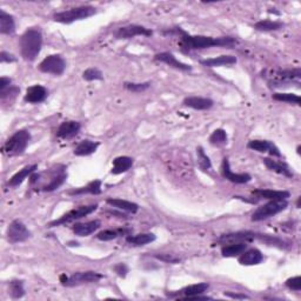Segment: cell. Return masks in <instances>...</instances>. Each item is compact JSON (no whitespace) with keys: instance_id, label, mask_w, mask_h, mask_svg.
<instances>
[{"instance_id":"6da1fadb","label":"cell","mask_w":301,"mask_h":301,"mask_svg":"<svg viewBox=\"0 0 301 301\" xmlns=\"http://www.w3.org/2000/svg\"><path fill=\"white\" fill-rule=\"evenodd\" d=\"M180 33V46L184 52L205 50L210 47H231L236 44V39L233 37H206V36H191L178 28Z\"/></svg>"},{"instance_id":"7a4b0ae2","label":"cell","mask_w":301,"mask_h":301,"mask_svg":"<svg viewBox=\"0 0 301 301\" xmlns=\"http://www.w3.org/2000/svg\"><path fill=\"white\" fill-rule=\"evenodd\" d=\"M43 47V35L39 27H31L20 38V53L26 62H35Z\"/></svg>"},{"instance_id":"3957f363","label":"cell","mask_w":301,"mask_h":301,"mask_svg":"<svg viewBox=\"0 0 301 301\" xmlns=\"http://www.w3.org/2000/svg\"><path fill=\"white\" fill-rule=\"evenodd\" d=\"M31 141V133L26 130L17 131L16 133L7 139V141L3 146V153L7 157L21 156L27 148Z\"/></svg>"},{"instance_id":"277c9868","label":"cell","mask_w":301,"mask_h":301,"mask_svg":"<svg viewBox=\"0 0 301 301\" xmlns=\"http://www.w3.org/2000/svg\"><path fill=\"white\" fill-rule=\"evenodd\" d=\"M97 13V9L93 6H79L74 9H70L62 12L55 13L53 20L60 24H72L74 21L84 20Z\"/></svg>"},{"instance_id":"5b68a950","label":"cell","mask_w":301,"mask_h":301,"mask_svg":"<svg viewBox=\"0 0 301 301\" xmlns=\"http://www.w3.org/2000/svg\"><path fill=\"white\" fill-rule=\"evenodd\" d=\"M287 206L288 202L286 200H269L267 204L259 207V208L252 214L251 220L254 221V223L267 220L269 219V218L279 214L282 210H285L287 208Z\"/></svg>"},{"instance_id":"8992f818","label":"cell","mask_w":301,"mask_h":301,"mask_svg":"<svg viewBox=\"0 0 301 301\" xmlns=\"http://www.w3.org/2000/svg\"><path fill=\"white\" fill-rule=\"evenodd\" d=\"M300 77H301L300 69L274 71V72H272V74H269L268 85L270 87H281V86L291 85L292 82H296V84H299Z\"/></svg>"},{"instance_id":"52a82bcc","label":"cell","mask_w":301,"mask_h":301,"mask_svg":"<svg viewBox=\"0 0 301 301\" xmlns=\"http://www.w3.org/2000/svg\"><path fill=\"white\" fill-rule=\"evenodd\" d=\"M98 208V205H88V206H80L78 208H74L70 212L64 214L63 217H60L58 220L52 221V223L48 224V227H58V226L66 225L70 223H73V221H77L79 219H82V218L89 216V214L93 213L94 210Z\"/></svg>"},{"instance_id":"ba28073f","label":"cell","mask_w":301,"mask_h":301,"mask_svg":"<svg viewBox=\"0 0 301 301\" xmlns=\"http://www.w3.org/2000/svg\"><path fill=\"white\" fill-rule=\"evenodd\" d=\"M103 279V274L93 272V270H86V272H77L71 277L62 276L60 281L66 287H74V286H80L84 284H91Z\"/></svg>"},{"instance_id":"9c48e42d","label":"cell","mask_w":301,"mask_h":301,"mask_svg":"<svg viewBox=\"0 0 301 301\" xmlns=\"http://www.w3.org/2000/svg\"><path fill=\"white\" fill-rule=\"evenodd\" d=\"M66 70V62L60 54H51L39 64V71L43 73L62 75Z\"/></svg>"},{"instance_id":"30bf717a","label":"cell","mask_w":301,"mask_h":301,"mask_svg":"<svg viewBox=\"0 0 301 301\" xmlns=\"http://www.w3.org/2000/svg\"><path fill=\"white\" fill-rule=\"evenodd\" d=\"M32 233L20 220H13L6 231V238L11 244L24 243L31 238Z\"/></svg>"},{"instance_id":"8fae6325","label":"cell","mask_w":301,"mask_h":301,"mask_svg":"<svg viewBox=\"0 0 301 301\" xmlns=\"http://www.w3.org/2000/svg\"><path fill=\"white\" fill-rule=\"evenodd\" d=\"M153 35V32L149 28H146L144 26L140 25H129L124 26V27H119L114 33V37L116 39H131V38L144 36V37H150Z\"/></svg>"},{"instance_id":"7c38bea8","label":"cell","mask_w":301,"mask_h":301,"mask_svg":"<svg viewBox=\"0 0 301 301\" xmlns=\"http://www.w3.org/2000/svg\"><path fill=\"white\" fill-rule=\"evenodd\" d=\"M221 174L224 178L228 182L234 183V184H247L252 180V176L248 173H234L229 166V161L227 158H224L223 164H221Z\"/></svg>"},{"instance_id":"4fadbf2b","label":"cell","mask_w":301,"mask_h":301,"mask_svg":"<svg viewBox=\"0 0 301 301\" xmlns=\"http://www.w3.org/2000/svg\"><path fill=\"white\" fill-rule=\"evenodd\" d=\"M247 147L250 149L257 150L259 153H269L273 157H281L280 149L272 141L268 140H251L247 144Z\"/></svg>"},{"instance_id":"5bb4252c","label":"cell","mask_w":301,"mask_h":301,"mask_svg":"<svg viewBox=\"0 0 301 301\" xmlns=\"http://www.w3.org/2000/svg\"><path fill=\"white\" fill-rule=\"evenodd\" d=\"M80 129L81 125L79 122H74V120L64 122L56 130V137L64 139V140H69V139L74 138L80 132Z\"/></svg>"},{"instance_id":"9a60e30c","label":"cell","mask_w":301,"mask_h":301,"mask_svg":"<svg viewBox=\"0 0 301 301\" xmlns=\"http://www.w3.org/2000/svg\"><path fill=\"white\" fill-rule=\"evenodd\" d=\"M48 96V91L41 85H33L26 89L24 100L29 104H40L45 101Z\"/></svg>"},{"instance_id":"2e32d148","label":"cell","mask_w":301,"mask_h":301,"mask_svg":"<svg viewBox=\"0 0 301 301\" xmlns=\"http://www.w3.org/2000/svg\"><path fill=\"white\" fill-rule=\"evenodd\" d=\"M154 59H156L157 62L166 64V65H168L169 67H173V69L185 71V72H187V71H192V69H193L191 65H187V64L179 62V60L172 53H169V52H161V53H158L154 55Z\"/></svg>"},{"instance_id":"e0dca14e","label":"cell","mask_w":301,"mask_h":301,"mask_svg":"<svg viewBox=\"0 0 301 301\" xmlns=\"http://www.w3.org/2000/svg\"><path fill=\"white\" fill-rule=\"evenodd\" d=\"M258 238V234L257 233H253V232H236V233H228V234H224L220 236L219 239V243L220 244H231V243H240V242H244V243H247V242H251V240H254Z\"/></svg>"},{"instance_id":"ac0fdd59","label":"cell","mask_w":301,"mask_h":301,"mask_svg":"<svg viewBox=\"0 0 301 301\" xmlns=\"http://www.w3.org/2000/svg\"><path fill=\"white\" fill-rule=\"evenodd\" d=\"M263 260V254L261 251H259L258 248H251V250H246L243 254H240L239 257V263L243 266H254L261 263Z\"/></svg>"},{"instance_id":"d6986e66","label":"cell","mask_w":301,"mask_h":301,"mask_svg":"<svg viewBox=\"0 0 301 301\" xmlns=\"http://www.w3.org/2000/svg\"><path fill=\"white\" fill-rule=\"evenodd\" d=\"M184 105L197 111H207L214 105V101L209 98L187 97L184 99Z\"/></svg>"},{"instance_id":"ffe728a7","label":"cell","mask_w":301,"mask_h":301,"mask_svg":"<svg viewBox=\"0 0 301 301\" xmlns=\"http://www.w3.org/2000/svg\"><path fill=\"white\" fill-rule=\"evenodd\" d=\"M262 163L265 164V166L267 167V169H269V171L284 175L286 178H292L293 176L291 169H289V167L285 163H282V161L270 159V158H263Z\"/></svg>"},{"instance_id":"44dd1931","label":"cell","mask_w":301,"mask_h":301,"mask_svg":"<svg viewBox=\"0 0 301 301\" xmlns=\"http://www.w3.org/2000/svg\"><path fill=\"white\" fill-rule=\"evenodd\" d=\"M101 223L98 219L87 221V223H78L73 226V232L78 236H87L91 235L97 229H99Z\"/></svg>"},{"instance_id":"7402d4cb","label":"cell","mask_w":301,"mask_h":301,"mask_svg":"<svg viewBox=\"0 0 301 301\" xmlns=\"http://www.w3.org/2000/svg\"><path fill=\"white\" fill-rule=\"evenodd\" d=\"M208 288H209V285L207 284V282H199V284H195V285L186 286V287H184L183 289L178 291L176 294H179V296L183 295L184 299H193L194 296L200 295L202 293H205Z\"/></svg>"},{"instance_id":"603a6c76","label":"cell","mask_w":301,"mask_h":301,"mask_svg":"<svg viewBox=\"0 0 301 301\" xmlns=\"http://www.w3.org/2000/svg\"><path fill=\"white\" fill-rule=\"evenodd\" d=\"M16 32V21L13 16L0 10V33L6 36H12Z\"/></svg>"},{"instance_id":"cb8c5ba5","label":"cell","mask_w":301,"mask_h":301,"mask_svg":"<svg viewBox=\"0 0 301 301\" xmlns=\"http://www.w3.org/2000/svg\"><path fill=\"white\" fill-rule=\"evenodd\" d=\"M64 169H65V167L59 169L58 173H54V174L50 178V182H48L47 184H45V185L41 187V191L53 192L55 190H58V188L62 186L67 179V173L64 171Z\"/></svg>"},{"instance_id":"d4e9b609","label":"cell","mask_w":301,"mask_h":301,"mask_svg":"<svg viewBox=\"0 0 301 301\" xmlns=\"http://www.w3.org/2000/svg\"><path fill=\"white\" fill-rule=\"evenodd\" d=\"M38 169V165L37 164H33V165H27V166H25L20 171L17 172L16 174H14L12 178L10 179L9 182V185L11 187H17L19 185H21L22 183H24V180L27 178V176H31L33 173H35Z\"/></svg>"},{"instance_id":"484cf974","label":"cell","mask_w":301,"mask_h":301,"mask_svg":"<svg viewBox=\"0 0 301 301\" xmlns=\"http://www.w3.org/2000/svg\"><path fill=\"white\" fill-rule=\"evenodd\" d=\"M133 163L134 160L132 159L131 157H116L115 159L113 160V167L111 169V173L114 175L123 174V173L127 172L132 166H133Z\"/></svg>"},{"instance_id":"4316f807","label":"cell","mask_w":301,"mask_h":301,"mask_svg":"<svg viewBox=\"0 0 301 301\" xmlns=\"http://www.w3.org/2000/svg\"><path fill=\"white\" fill-rule=\"evenodd\" d=\"M236 63V58L234 55H220L217 58H209L201 60L200 64L205 67H221L234 65Z\"/></svg>"},{"instance_id":"83f0119b","label":"cell","mask_w":301,"mask_h":301,"mask_svg":"<svg viewBox=\"0 0 301 301\" xmlns=\"http://www.w3.org/2000/svg\"><path fill=\"white\" fill-rule=\"evenodd\" d=\"M253 194L258 198L267 199V200H287L289 198V192L287 191H276V190H255Z\"/></svg>"},{"instance_id":"f1b7e54d","label":"cell","mask_w":301,"mask_h":301,"mask_svg":"<svg viewBox=\"0 0 301 301\" xmlns=\"http://www.w3.org/2000/svg\"><path fill=\"white\" fill-rule=\"evenodd\" d=\"M247 250V243H231L226 244V246L221 248V254L224 258H234L243 254Z\"/></svg>"},{"instance_id":"f546056e","label":"cell","mask_w":301,"mask_h":301,"mask_svg":"<svg viewBox=\"0 0 301 301\" xmlns=\"http://www.w3.org/2000/svg\"><path fill=\"white\" fill-rule=\"evenodd\" d=\"M98 147H99V142L86 139V140L79 142L77 147L74 148V154L77 157H87L96 152Z\"/></svg>"},{"instance_id":"4dcf8cb0","label":"cell","mask_w":301,"mask_h":301,"mask_svg":"<svg viewBox=\"0 0 301 301\" xmlns=\"http://www.w3.org/2000/svg\"><path fill=\"white\" fill-rule=\"evenodd\" d=\"M106 202L110 206L118 208L120 210H125L130 213H137L139 210V206L135 202H132L129 200H124V199H116V198H108Z\"/></svg>"},{"instance_id":"1f68e13d","label":"cell","mask_w":301,"mask_h":301,"mask_svg":"<svg viewBox=\"0 0 301 301\" xmlns=\"http://www.w3.org/2000/svg\"><path fill=\"white\" fill-rule=\"evenodd\" d=\"M157 239L156 234L153 233H140V234L135 235H127L126 243L130 244L131 246H145V245L153 243Z\"/></svg>"},{"instance_id":"d6a6232c","label":"cell","mask_w":301,"mask_h":301,"mask_svg":"<svg viewBox=\"0 0 301 301\" xmlns=\"http://www.w3.org/2000/svg\"><path fill=\"white\" fill-rule=\"evenodd\" d=\"M101 193V182L100 180H94V182L88 183L84 187L75 188L73 191H70V195H81V194H94L98 195Z\"/></svg>"},{"instance_id":"836d02e7","label":"cell","mask_w":301,"mask_h":301,"mask_svg":"<svg viewBox=\"0 0 301 301\" xmlns=\"http://www.w3.org/2000/svg\"><path fill=\"white\" fill-rule=\"evenodd\" d=\"M129 229H105V231H101L97 234V239L101 240V242H111V240H114L119 238L120 235L129 234Z\"/></svg>"},{"instance_id":"e575fe53","label":"cell","mask_w":301,"mask_h":301,"mask_svg":"<svg viewBox=\"0 0 301 301\" xmlns=\"http://www.w3.org/2000/svg\"><path fill=\"white\" fill-rule=\"evenodd\" d=\"M284 27V24L280 21H273V20H260L254 25V28L260 32H272L278 31Z\"/></svg>"},{"instance_id":"d590c367","label":"cell","mask_w":301,"mask_h":301,"mask_svg":"<svg viewBox=\"0 0 301 301\" xmlns=\"http://www.w3.org/2000/svg\"><path fill=\"white\" fill-rule=\"evenodd\" d=\"M228 137L226 131L223 129H217L209 137V144L213 146H224L227 144Z\"/></svg>"},{"instance_id":"8d00e7d4","label":"cell","mask_w":301,"mask_h":301,"mask_svg":"<svg viewBox=\"0 0 301 301\" xmlns=\"http://www.w3.org/2000/svg\"><path fill=\"white\" fill-rule=\"evenodd\" d=\"M273 100L276 101H281V103L286 104H294V105H300L301 99L298 94L294 93H276L272 96Z\"/></svg>"},{"instance_id":"74e56055","label":"cell","mask_w":301,"mask_h":301,"mask_svg":"<svg viewBox=\"0 0 301 301\" xmlns=\"http://www.w3.org/2000/svg\"><path fill=\"white\" fill-rule=\"evenodd\" d=\"M10 295L13 299H20L25 295L24 281L22 280H13L10 282Z\"/></svg>"},{"instance_id":"f35d334b","label":"cell","mask_w":301,"mask_h":301,"mask_svg":"<svg viewBox=\"0 0 301 301\" xmlns=\"http://www.w3.org/2000/svg\"><path fill=\"white\" fill-rule=\"evenodd\" d=\"M197 154H198V165L200 167L201 171H208V169L212 168V163H210L209 158L206 156L204 152V148L198 147L197 148Z\"/></svg>"},{"instance_id":"ab89813d","label":"cell","mask_w":301,"mask_h":301,"mask_svg":"<svg viewBox=\"0 0 301 301\" xmlns=\"http://www.w3.org/2000/svg\"><path fill=\"white\" fill-rule=\"evenodd\" d=\"M150 86L149 81L146 82H125L124 84V87H125L127 91L133 92V93H141L148 89Z\"/></svg>"},{"instance_id":"60d3db41","label":"cell","mask_w":301,"mask_h":301,"mask_svg":"<svg viewBox=\"0 0 301 301\" xmlns=\"http://www.w3.org/2000/svg\"><path fill=\"white\" fill-rule=\"evenodd\" d=\"M82 78L87 81L104 80V75L101 73V71L98 69H94V67H91V69H87L86 71H84V73H82Z\"/></svg>"},{"instance_id":"b9f144b4","label":"cell","mask_w":301,"mask_h":301,"mask_svg":"<svg viewBox=\"0 0 301 301\" xmlns=\"http://www.w3.org/2000/svg\"><path fill=\"white\" fill-rule=\"evenodd\" d=\"M286 287H288L289 289H292V291H295V292H299L301 289V277H293V278H289V279L286 280L285 282Z\"/></svg>"},{"instance_id":"7bdbcfd3","label":"cell","mask_w":301,"mask_h":301,"mask_svg":"<svg viewBox=\"0 0 301 301\" xmlns=\"http://www.w3.org/2000/svg\"><path fill=\"white\" fill-rule=\"evenodd\" d=\"M113 269H114V272L118 274L120 278H126L127 273H129V267H127L126 263H116V265L113 267Z\"/></svg>"},{"instance_id":"ee69618b","label":"cell","mask_w":301,"mask_h":301,"mask_svg":"<svg viewBox=\"0 0 301 301\" xmlns=\"http://www.w3.org/2000/svg\"><path fill=\"white\" fill-rule=\"evenodd\" d=\"M154 258L159 259V260L164 261V262H167V263H176V262L180 261L179 258H176L172 254H160V255L156 254V255H154Z\"/></svg>"},{"instance_id":"f6af8a7d","label":"cell","mask_w":301,"mask_h":301,"mask_svg":"<svg viewBox=\"0 0 301 301\" xmlns=\"http://www.w3.org/2000/svg\"><path fill=\"white\" fill-rule=\"evenodd\" d=\"M17 60L16 56L13 54H10L7 53V52L3 51L2 54H0V62L2 63H14Z\"/></svg>"},{"instance_id":"bcb514c9","label":"cell","mask_w":301,"mask_h":301,"mask_svg":"<svg viewBox=\"0 0 301 301\" xmlns=\"http://www.w3.org/2000/svg\"><path fill=\"white\" fill-rule=\"evenodd\" d=\"M11 82H12V80H11L10 78H6V77L0 78V92L5 91V89L11 87Z\"/></svg>"},{"instance_id":"7dc6e473","label":"cell","mask_w":301,"mask_h":301,"mask_svg":"<svg viewBox=\"0 0 301 301\" xmlns=\"http://www.w3.org/2000/svg\"><path fill=\"white\" fill-rule=\"evenodd\" d=\"M225 295L228 296V298H232V299H239V300L250 299V296H248V295L238 294V293H233V292H225Z\"/></svg>"},{"instance_id":"c3c4849f","label":"cell","mask_w":301,"mask_h":301,"mask_svg":"<svg viewBox=\"0 0 301 301\" xmlns=\"http://www.w3.org/2000/svg\"><path fill=\"white\" fill-rule=\"evenodd\" d=\"M300 200L301 198H298V201H296V206H298V208H300Z\"/></svg>"}]
</instances>
